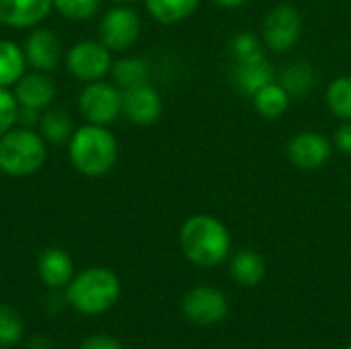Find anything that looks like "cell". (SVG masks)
I'll use <instances>...</instances> for the list:
<instances>
[{
    "mask_svg": "<svg viewBox=\"0 0 351 349\" xmlns=\"http://www.w3.org/2000/svg\"><path fill=\"white\" fill-rule=\"evenodd\" d=\"M179 245L187 261L212 269L224 263L232 249V239L224 222L210 214L189 216L179 230Z\"/></svg>",
    "mask_w": 351,
    "mask_h": 349,
    "instance_id": "obj_1",
    "label": "cell"
},
{
    "mask_svg": "<svg viewBox=\"0 0 351 349\" xmlns=\"http://www.w3.org/2000/svg\"><path fill=\"white\" fill-rule=\"evenodd\" d=\"M119 156V146L115 136L107 125L84 123L74 130L68 142V158L74 171L84 177H103L107 175Z\"/></svg>",
    "mask_w": 351,
    "mask_h": 349,
    "instance_id": "obj_2",
    "label": "cell"
},
{
    "mask_svg": "<svg viewBox=\"0 0 351 349\" xmlns=\"http://www.w3.org/2000/svg\"><path fill=\"white\" fill-rule=\"evenodd\" d=\"M121 294V282L107 267H86L74 274L66 286L68 304L82 315L95 317L111 311Z\"/></svg>",
    "mask_w": 351,
    "mask_h": 349,
    "instance_id": "obj_3",
    "label": "cell"
},
{
    "mask_svg": "<svg viewBox=\"0 0 351 349\" xmlns=\"http://www.w3.org/2000/svg\"><path fill=\"white\" fill-rule=\"evenodd\" d=\"M47 160V142L33 128L14 125L0 136V173L8 177L35 175Z\"/></svg>",
    "mask_w": 351,
    "mask_h": 349,
    "instance_id": "obj_4",
    "label": "cell"
},
{
    "mask_svg": "<svg viewBox=\"0 0 351 349\" xmlns=\"http://www.w3.org/2000/svg\"><path fill=\"white\" fill-rule=\"evenodd\" d=\"M302 29H304L302 12L292 4H278L263 19L261 39L267 49L282 53L300 41Z\"/></svg>",
    "mask_w": 351,
    "mask_h": 349,
    "instance_id": "obj_5",
    "label": "cell"
},
{
    "mask_svg": "<svg viewBox=\"0 0 351 349\" xmlns=\"http://www.w3.org/2000/svg\"><path fill=\"white\" fill-rule=\"evenodd\" d=\"M78 111L86 123L109 125L121 115V91L105 80L86 82L78 95Z\"/></svg>",
    "mask_w": 351,
    "mask_h": 349,
    "instance_id": "obj_6",
    "label": "cell"
},
{
    "mask_svg": "<svg viewBox=\"0 0 351 349\" xmlns=\"http://www.w3.org/2000/svg\"><path fill=\"white\" fill-rule=\"evenodd\" d=\"M64 60H66L68 72L82 82L103 80L111 72V66H113L111 51L101 41H93V39L74 43L66 51Z\"/></svg>",
    "mask_w": 351,
    "mask_h": 349,
    "instance_id": "obj_7",
    "label": "cell"
},
{
    "mask_svg": "<svg viewBox=\"0 0 351 349\" xmlns=\"http://www.w3.org/2000/svg\"><path fill=\"white\" fill-rule=\"evenodd\" d=\"M140 31H142L140 14L128 4H117L109 8L99 25L101 43L109 51H123L132 47L138 41Z\"/></svg>",
    "mask_w": 351,
    "mask_h": 349,
    "instance_id": "obj_8",
    "label": "cell"
},
{
    "mask_svg": "<svg viewBox=\"0 0 351 349\" xmlns=\"http://www.w3.org/2000/svg\"><path fill=\"white\" fill-rule=\"evenodd\" d=\"M183 317L197 327H214L228 315V298L214 286H197L183 296Z\"/></svg>",
    "mask_w": 351,
    "mask_h": 349,
    "instance_id": "obj_9",
    "label": "cell"
},
{
    "mask_svg": "<svg viewBox=\"0 0 351 349\" xmlns=\"http://www.w3.org/2000/svg\"><path fill=\"white\" fill-rule=\"evenodd\" d=\"M333 152V144L319 132H300L290 138L286 146L288 160L300 171L321 169Z\"/></svg>",
    "mask_w": 351,
    "mask_h": 349,
    "instance_id": "obj_10",
    "label": "cell"
},
{
    "mask_svg": "<svg viewBox=\"0 0 351 349\" xmlns=\"http://www.w3.org/2000/svg\"><path fill=\"white\" fill-rule=\"evenodd\" d=\"M27 66L39 72H51L64 60V47L60 37L45 27H33L23 43Z\"/></svg>",
    "mask_w": 351,
    "mask_h": 349,
    "instance_id": "obj_11",
    "label": "cell"
},
{
    "mask_svg": "<svg viewBox=\"0 0 351 349\" xmlns=\"http://www.w3.org/2000/svg\"><path fill=\"white\" fill-rule=\"evenodd\" d=\"M121 113L136 125H152L162 115V99L150 84L121 91Z\"/></svg>",
    "mask_w": 351,
    "mask_h": 349,
    "instance_id": "obj_12",
    "label": "cell"
},
{
    "mask_svg": "<svg viewBox=\"0 0 351 349\" xmlns=\"http://www.w3.org/2000/svg\"><path fill=\"white\" fill-rule=\"evenodd\" d=\"M51 10V0H0V25L10 29H33L39 27Z\"/></svg>",
    "mask_w": 351,
    "mask_h": 349,
    "instance_id": "obj_13",
    "label": "cell"
},
{
    "mask_svg": "<svg viewBox=\"0 0 351 349\" xmlns=\"http://www.w3.org/2000/svg\"><path fill=\"white\" fill-rule=\"evenodd\" d=\"M12 93H14L19 107L45 111L51 105V101L56 99V84L47 76V72L31 70V72H25L16 80Z\"/></svg>",
    "mask_w": 351,
    "mask_h": 349,
    "instance_id": "obj_14",
    "label": "cell"
},
{
    "mask_svg": "<svg viewBox=\"0 0 351 349\" xmlns=\"http://www.w3.org/2000/svg\"><path fill=\"white\" fill-rule=\"evenodd\" d=\"M37 274L43 286H47L49 290H60L66 288L74 278V261L64 249L49 247L39 255Z\"/></svg>",
    "mask_w": 351,
    "mask_h": 349,
    "instance_id": "obj_15",
    "label": "cell"
},
{
    "mask_svg": "<svg viewBox=\"0 0 351 349\" xmlns=\"http://www.w3.org/2000/svg\"><path fill=\"white\" fill-rule=\"evenodd\" d=\"M274 80H276V72H274V66L267 62V58L234 64L232 82L243 95L253 97L259 88H263L265 84Z\"/></svg>",
    "mask_w": 351,
    "mask_h": 349,
    "instance_id": "obj_16",
    "label": "cell"
},
{
    "mask_svg": "<svg viewBox=\"0 0 351 349\" xmlns=\"http://www.w3.org/2000/svg\"><path fill=\"white\" fill-rule=\"evenodd\" d=\"M230 278L245 288H253L257 284H261V280L265 278L267 265L265 259L253 251V249H241L232 255L230 265H228Z\"/></svg>",
    "mask_w": 351,
    "mask_h": 349,
    "instance_id": "obj_17",
    "label": "cell"
},
{
    "mask_svg": "<svg viewBox=\"0 0 351 349\" xmlns=\"http://www.w3.org/2000/svg\"><path fill=\"white\" fill-rule=\"evenodd\" d=\"M27 72V60L21 45L10 39H0V86L12 88Z\"/></svg>",
    "mask_w": 351,
    "mask_h": 349,
    "instance_id": "obj_18",
    "label": "cell"
},
{
    "mask_svg": "<svg viewBox=\"0 0 351 349\" xmlns=\"http://www.w3.org/2000/svg\"><path fill=\"white\" fill-rule=\"evenodd\" d=\"M113 82L119 91H130L142 84H148L150 66L142 58H121L111 66Z\"/></svg>",
    "mask_w": 351,
    "mask_h": 349,
    "instance_id": "obj_19",
    "label": "cell"
},
{
    "mask_svg": "<svg viewBox=\"0 0 351 349\" xmlns=\"http://www.w3.org/2000/svg\"><path fill=\"white\" fill-rule=\"evenodd\" d=\"M148 14L160 25H177L189 19L199 0H144Z\"/></svg>",
    "mask_w": 351,
    "mask_h": 349,
    "instance_id": "obj_20",
    "label": "cell"
},
{
    "mask_svg": "<svg viewBox=\"0 0 351 349\" xmlns=\"http://www.w3.org/2000/svg\"><path fill=\"white\" fill-rule=\"evenodd\" d=\"M37 128H39V134L45 138V142L56 144V146L68 144L76 130L72 123V117L62 109H45L41 113Z\"/></svg>",
    "mask_w": 351,
    "mask_h": 349,
    "instance_id": "obj_21",
    "label": "cell"
},
{
    "mask_svg": "<svg viewBox=\"0 0 351 349\" xmlns=\"http://www.w3.org/2000/svg\"><path fill=\"white\" fill-rule=\"evenodd\" d=\"M253 105L255 109L267 117V119H278L282 117L288 107H290V95L288 91L280 84V82H269L265 84L263 88H259L255 95H253Z\"/></svg>",
    "mask_w": 351,
    "mask_h": 349,
    "instance_id": "obj_22",
    "label": "cell"
},
{
    "mask_svg": "<svg viewBox=\"0 0 351 349\" xmlns=\"http://www.w3.org/2000/svg\"><path fill=\"white\" fill-rule=\"evenodd\" d=\"M315 82V72L311 68V64L306 62H296L292 66H288L284 70V74L280 76V84L288 91L290 97H302L313 88Z\"/></svg>",
    "mask_w": 351,
    "mask_h": 349,
    "instance_id": "obj_23",
    "label": "cell"
},
{
    "mask_svg": "<svg viewBox=\"0 0 351 349\" xmlns=\"http://www.w3.org/2000/svg\"><path fill=\"white\" fill-rule=\"evenodd\" d=\"M327 105L335 117L351 121V76H339L327 86Z\"/></svg>",
    "mask_w": 351,
    "mask_h": 349,
    "instance_id": "obj_24",
    "label": "cell"
},
{
    "mask_svg": "<svg viewBox=\"0 0 351 349\" xmlns=\"http://www.w3.org/2000/svg\"><path fill=\"white\" fill-rule=\"evenodd\" d=\"M230 53L234 58V64L241 62H253L265 58V43L251 31L237 33L230 41Z\"/></svg>",
    "mask_w": 351,
    "mask_h": 349,
    "instance_id": "obj_25",
    "label": "cell"
},
{
    "mask_svg": "<svg viewBox=\"0 0 351 349\" xmlns=\"http://www.w3.org/2000/svg\"><path fill=\"white\" fill-rule=\"evenodd\" d=\"M53 8L72 23H84L97 16L101 0H51Z\"/></svg>",
    "mask_w": 351,
    "mask_h": 349,
    "instance_id": "obj_26",
    "label": "cell"
},
{
    "mask_svg": "<svg viewBox=\"0 0 351 349\" xmlns=\"http://www.w3.org/2000/svg\"><path fill=\"white\" fill-rule=\"evenodd\" d=\"M25 335V323L21 315L10 306L0 302V346H14Z\"/></svg>",
    "mask_w": 351,
    "mask_h": 349,
    "instance_id": "obj_27",
    "label": "cell"
},
{
    "mask_svg": "<svg viewBox=\"0 0 351 349\" xmlns=\"http://www.w3.org/2000/svg\"><path fill=\"white\" fill-rule=\"evenodd\" d=\"M19 119V103L10 88L0 86V136L16 125Z\"/></svg>",
    "mask_w": 351,
    "mask_h": 349,
    "instance_id": "obj_28",
    "label": "cell"
},
{
    "mask_svg": "<svg viewBox=\"0 0 351 349\" xmlns=\"http://www.w3.org/2000/svg\"><path fill=\"white\" fill-rule=\"evenodd\" d=\"M80 349H125L119 339H115L113 335H107V333H95L90 337H86L82 341Z\"/></svg>",
    "mask_w": 351,
    "mask_h": 349,
    "instance_id": "obj_29",
    "label": "cell"
},
{
    "mask_svg": "<svg viewBox=\"0 0 351 349\" xmlns=\"http://www.w3.org/2000/svg\"><path fill=\"white\" fill-rule=\"evenodd\" d=\"M335 146L339 148V152L351 156V121H343V125L337 128V132H335Z\"/></svg>",
    "mask_w": 351,
    "mask_h": 349,
    "instance_id": "obj_30",
    "label": "cell"
},
{
    "mask_svg": "<svg viewBox=\"0 0 351 349\" xmlns=\"http://www.w3.org/2000/svg\"><path fill=\"white\" fill-rule=\"evenodd\" d=\"M41 113L43 111L29 109V107H19V119H16V123L23 125V128H35V125H39Z\"/></svg>",
    "mask_w": 351,
    "mask_h": 349,
    "instance_id": "obj_31",
    "label": "cell"
},
{
    "mask_svg": "<svg viewBox=\"0 0 351 349\" xmlns=\"http://www.w3.org/2000/svg\"><path fill=\"white\" fill-rule=\"evenodd\" d=\"M214 2L222 8H239V6H245L249 0H214Z\"/></svg>",
    "mask_w": 351,
    "mask_h": 349,
    "instance_id": "obj_32",
    "label": "cell"
},
{
    "mask_svg": "<svg viewBox=\"0 0 351 349\" xmlns=\"http://www.w3.org/2000/svg\"><path fill=\"white\" fill-rule=\"evenodd\" d=\"M113 2H117V4H128V6H130V4L136 2V0H113Z\"/></svg>",
    "mask_w": 351,
    "mask_h": 349,
    "instance_id": "obj_33",
    "label": "cell"
},
{
    "mask_svg": "<svg viewBox=\"0 0 351 349\" xmlns=\"http://www.w3.org/2000/svg\"><path fill=\"white\" fill-rule=\"evenodd\" d=\"M346 349H351V344H350V346H348V348H346Z\"/></svg>",
    "mask_w": 351,
    "mask_h": 349,
    "instance_id": "obj_34",
    "label": "cell"
}]
</instances>
